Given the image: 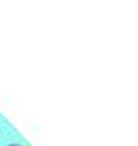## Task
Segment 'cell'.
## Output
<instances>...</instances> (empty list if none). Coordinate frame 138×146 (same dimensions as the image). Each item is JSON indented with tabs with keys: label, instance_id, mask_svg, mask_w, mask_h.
<instances>
[{
	"label": "cell",
	"instance_id": "obj_1",
	"mask_svg": "<svg viewBox=\"0 0 138 146\" xmlns=\"http://www.w3.org/2000/svg\"><path fill=\"white\" fill-rule=\"evenodd\" d=\"M9 146H20V144H9Z\"/></svg>",
	"mask_w": 138,
	"mask_h": 146
}]
</instances>
